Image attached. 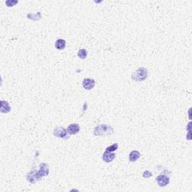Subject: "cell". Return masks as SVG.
<instances>
[{
  "mask_svg": "<svg viewBox=\"0 0 192 192\" xmlns=\"http://www.w3.org/2000/svg\"><path fill=\"white\" fill-rule=\"evenodd\" d=\"M49 173V166L47 164L42 163L40 164V170L39 171H32L28 173L26 175V179L28 182L35 183V181H38L41 177L47 176Z\"/></svg>",
  "mask_w": 192,
  "mask_h": 192,
  "instance_id": "cell-1",
  "label": "cell"
},
{
  "mask_svg": "<svg viewBox=\"0 0 192 192\" xmlns=\"http://www.w3.org/2000/svg\"><path fill=\"white\" fill-rule=\"evenodd\" d=\"M114 133V130L111 125H100L96 126L94 129L93 134L95 136H107Z\"/></svg>",
  "mask_w": 192,
  "mask_h": 192,
  "instance_id": "cell-2",
  "label": "cell"
},
{
  "mask_svg": "<svg viewBox=\"0 0 192 192\" xmlns=\"http://www.w3.org/2000/svg\"><path fill=\"white\" fill-rule=\"evenodd\" d=\"M147 77H148V70L144 67L139 68L131 74V79L137 82L145 81Z\"/></svg>",
  "mask_w": 192,
  "mask_h": 192,
  "instance_id": "cell-3",
  "label": "cell"
},
{
  "mask_svg": "<svg viewBox=\"0 0 192 192\" xmlns=\"http://www.w3.org/2000/svg\"><path fill=\"white\" fill-rule=\"evenodd\" d=\"M68 131L63 126H57L53 130V135L58 138H65L67 137Z\"/></svg>",
  "mask_w": 192,
  "mask_h": 192,
  "instance_id": "cell-4",
  "label": "cell"
},
{
  "mask_svg": "<svg viewBox=\"0 0 192 192\" xmlns=\"http://www.w3.org/2000/svg\"><path fill=\"white\" fill-rule=\"evenodd\" d=\"M82 85L86 90H91L95 86V80L91 78H85L84 80H83Z\"/></svg>",
  "mask_w": 192,
  "mask_h": 192,
  "instance_id": "cell-5",
  "label": "cell"
},
{
  "mask_svg": "<svg viewBox=\"0 0 192 192\" xmlns=\"http://www.w3.org/2000/svg\"><path fill=\"white\" fill-rule=\"evenodd\" d=\"M156 180H157L158 185L160 187H165L170 183V179L165 175H159L156 179Z\"/></svg>",
  "mask_w": 192,
  "mask_h": 192,
  "instance_id": "cell-6",
  "label": "cell"
},
{
  "mask_svg": "<svg viewBox=\"0 0 192 192\" xmlns=\"http://www.w3.org/2000/svg\"><path fill=\"white\" fill-rule=\"evenodd\" d=\"M116 158V155L115 153L112 152H108V151H105L103 154L102 159L103 161L106 163H110L111 161H113L114 159Z\"/></svg>",
  "mask_w": 192,
  "mask_h": 192,
  "instance_id": "cell-7",
  "label": "cell"
},
{
  "mask_svg": "<svg viewBox=\"0 0 192 192\" xmlns=\"http://www.w3.org/2000/svg\"><path fill=\"white\" fill-rule=\"evenodd\" d=\"M67 131L68 133L71 135L77 134L80 131V125L76 123L71 124V125H69L68 127Z\"/></svg>",
  "mask_w": 192,
  "mask_h": 192,
  "instance_id": "cell-8",
  "label": "cell"
},
{
  "mask_svg": "<svg viewBox=\"0 0 192 192\" xmlns=\"http://www.w3.org/2000/svg\"><path fill=\"white\" fill-rule=\"evenodd\" d=\"M11 107L8 104V101H1V111L2 113H8L11 111Z\"/></svg>",
  "mask_w": 192,
  "mask_h": 192,
  "instance_id": "cell-9",
  "label": "cell"
},
{
  "mask_svg": "<svg viewBox=\"0 0 192 192\" xmlns=\"http://www.w3.org/2000/svg\"><path fill=\"white\" fill-rule=\"evenodd\" d=\"M140 158V153L138 151L134 150L131 151L129 154V161L131 162H135L136 161H137Z\"/></svg>",
  "mask_w": 192,
  "mask_h": 192,
  "instance_id": "cell-10",
  "label": "cell"
},
{
  "mask_svg": "<svg viewBox=\"0 0 192 192\" xmlns=\"http://www.w3.org/2000/svg\"><path fill=\"white\" fill-rule=\"evenodd\" d=\"M65 46H66V41L64 39H58L55 43V47L59 50L65 49Z\"/></svg>",
  "mask_w": 192,
  "mask_h": 192,
  "instance_id": "cell-11",
  "label": "cell"
},
{
  "mask_svg": "<svg viewBox=\"0 0 192 192\" xmlns=\"http://www.w3.org/2000/svg\"><path fill=\"white\" fill-rule=\"evenodd\" d=\"M87 55H88V53H87L86 50L85 49H81L77 53V56L80 59H86Z\"/></svg>",
  "mask_w": 192,
  "mask_h": 192,
  "instance_id": "cell-12",
  "label": "cell"
},
{
  "mask_svg": "<svg viewBox=\"0 0 192 192\" xmlns=\"http://www.w3.org/2000/svg\"><path fill=\"white\" fill-rule=\"evenodd\" d=\"M119 147V144L118 143H114L113 144V145L107 147L106 149V151H108V152H115L116 150H117V149H118Z\"/></svg>",
  "mask_w": 192,
  "mask_h": 192,
  "instance_id": "cell-13",
  "label": "cell"
},
{
  "mask_svg": "<svg viewBox=\"0 0 192 192\" xmlns=\"http://www.w3.org/2000/svg\"><path fill=\"white\" fill-rule=\"evenodd\" d=\"M18 3V2L17 1H13V0H8V1H6L5 2V4H6V5L8 7H13L14 5H15L16 4H17Z\"/></svg>",
  "mask_w": 192,
  "mask_h": 192,
  "instance_id": "cell-14",
  "label": "cell"
},
{
  "mask_svg": "<svg viewBox=\"0 0 192 192\" xmlns=\"http://www.w3.org/2000/svg\"><path fill=\"white\" fill-rule=\"evenodd\" d=\"M152 173H151V172L148 171V170H146V171L143 173V177H145V178H149V177H152Z\"/></svg>",
  "mask_w": 192,
  "mask_h": 192,
  "instance_id": "cell-15",
  "label": "cell"
}]
</instances>
